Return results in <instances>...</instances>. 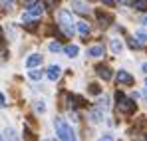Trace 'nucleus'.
<instances>
[{"label":"nucleus","mask_w":147,"mask_h":141,"mask_svg":"<svg viewBox=\"0 0 147 141\" xmlns=\"http://www.w3.org/2000/svg\"><path fill=\"white\" fill-rule=\"evenodd\" d=\"M54 125H56V133H58V137L60 141H76V135H74V129L64 121L62 117H56L54 121Z\"/></svg>","instance_id":"1"},{"label":"nucleus","mask_w":147,"mask_h":141,"mask_svg":"<svg viewBox=\"0 0 147 141\" xmlns=\"http://www.w3.org/2000/svg\"><path fill=\"white\" fill-rule=\"evenodd\" d=\"M58 26L64 30V34L70 38L74 36V22H72V14L68 12V10H60V14H58Z\"/></svg>","instance_id":"2"},{"label":"nucleus","mask_w":147,"mask_h":141,"mask_svg":"<svg viewBox=\"0 0 147 141\" xmlns=\"http://www.w3.org/2000/svg\"><path fill=\"white\" fill-rule=\"evenodd\" d=\"M117 105H119V109H121L123 113H133V111H135V101H133V99H127V97H125Z\"/></svg>","instance_id":"3"},{"label":"nucleus","mask_w":147,"mask_h":141,"mask_svg":"<svg viewBox=\"0 0 147 141\" xmlns=\"http://www.w3.org/2000/svg\"><path fill=\"white\" fill-rule=\"evenodd\" d=\"M42 64V56L40 54H32V56H28V60H26V66L30 68V70H34L36 66H40Z\"/></svg>","instance_id":"4"},{"label":"nucleus","mask_w":147,"mask_h":141,"mask_svg":"<svg viewBox=\"0 0 147 141\" xmlns=\"http://www.w3.org/2000/svg\"><path fill=\"white\" fill-rule=\"evenodd\" d=\"M117 82H119V84H127V86H131V84H133V76L127 74V72H123V70H119V72H117Z\"/></svg>","instance_id":"5"},{"label":"nucleus","mask_w":147,"mask_h":141,"mask_svg":"<svg viewBox=\"0 0 147 141\" xmlns=\"http://www.w3.org/2000/svg\"><path fill=\"white\" fill-rule=\"evenodd\" d=\"M103 54H105V48L99 46V44H96V46H92L88 50V56H92V58H101Z\"/></svg>","instance_id":"6"},{"label":"nucleus","mask_w":147,"mask_h":141,"mask_svg":"<svg viewBox=\"0 0 147 141\" xmlns=\"http://www.w3.org/2000/svg\"><path fill=\"white\" fill-rule=\"evenodd\" d=\"M60 74H62L60 66H50L48 70H46V76H48V80H52V82H56L60 78Z\"/></svg>","instance_id":"7"},{"label":"nucleus","mask_w":147,"mask_h":141,"mask_svg":"<svg viewBox=\"0 0 147 141\" xmlns=\"http://www.w3.org/2000/svg\"><path fill=\"white\" fill-rule=\"evenodd\" d=\"M96 16H98V20H99V24H101V26H109V24H111V20H113L109 14H105V12H101V10H98V12H96Z\"/></svg>","instance_id":"8"},{"label":"nucleus","mask_w":147,"mask_h":141,"mask_svg":"<svg viewBox=\"0 0 147 141\" xmlns=\"http://www.w3.org/2000/svg\"><path fill=\"white\" fill-rule=\"evenodd\" d=\"M96 72H98V76L101 80H111V70H109L107 66H98Z\"/></svg>","instance_id":"9"},{"label":"nucleus","mask_w":147,"mask_h":141,"mask_svg":"<svg viewBox=\"0 0 147 141\" xmlns=\"http://www.w3.org/2000/svg\"><path fill=\"white\" fill-rule=\"evenodd\" d=\"M76 30H78L82 36H88V34H90V26H88V22H84V20L76 22Z\"/></svg>","instance_id":"10"},{"label":"nucleus","mask_w":147,"mask_h":141,"mask_svg":"<svg viewBox=\"0 0 147 141\" xmlns=\"http://www.w3.org/2000/svg\"><path fill=\"white\" fill-rule=\"evenodd\" d=\"M4 137H6V141H20L18 135H16V131H14L12 127H6V129H4Z\"/></svg>","instance_id":"11"},{"label":"nucleus","mask_w":147,"mask_h":141,"mask_svg":"<svg viewBox=\"0 0 147 141\" xmlns=\"http://www.w3.org/2000/svg\"><path fill=\"white\" fill-rule=\"evenodd\" d=\"M64 52H66L70 58H76V56L80 54V48H78V46H66V48H64Z\"/></svg>","instance_id":"12"},{"label":"nucleus","mask_w":147,"mask_h":141,"mask_svg":"<svg viewBox=\"0 0 147 141\" xmlns=\"http://www.w3.org/2000/svg\"><path fill=\"white\" fill-rule=\"evenodd\" d=\"M42 76H44V74H42L40 70H30V72H28V78H30V80H34V82L42 80Z\"/></svg>","instance_id":"13"},{"label":"nucleus","mask_w":147,"mask_h":141,"mask_svg":"<svg viewBox=\"0 0 147 141\" xmlns=\"http://www.w3.org/2000/svg\"><path fill=\"white\" fill-rule=\"evenodd\" d=\"M121 50H123V44L119 40H111V52H113V54H119Z\"/></svg>","instance_id":"14"},{"label":"nucleus","mask_w":147,"mask_h":141,"mask_svg":"<svg viewBox=\"0 0 147 141\" xmlns=\"http://www.w3.org/2000/svg\"><path fill=\"white\" fill-rule=\"evenodd\" d=\"M88 92H90L92 95H99V94H101V90H99L98 84H90V90H88Z\"/></svg>","instance_id":"15"},{"label":"nucleus","mask_w":147,"mask_h":141,"mask_svg":"<svg viewBox=\"0 0 147 141\" xmlns=\"http://www.w3.org/2000/svg\"><path fill=\"white\" fill-rule=\"evenodd\" d=\"M74 6H76V10H80V12H86V10H90L86 2H74Z\"/></svg>","instance_id":"16"},{"label":"nucleus","mask_w":147,"mask_h":141,"mask_svg":"<svg viewBox=\"0 0 147 141\" xmlns=\"http://www.w3.org/2000/svg\"><path fill=\"white\" fill-rule=\"evenodd\" d=\"M131 6H135V8H137V10H141V12L147 10V2H131Z\"/></svg>","instance_id":"17"},{"label":"nucleus","mask_w":147,"mask_h":141,"mask_svg":"<svg viewBox=\"0 0 147 141\" xmlns=\"http://www.w3.org/2000/svg\"><path fill=\"white\" fill-rule=\"evenodd\" d=\"M48 50H50V52H60V50H62V46H60L58 42H52V44L48 46Z\"/></svg>","instance_id":"18"},{"label":"nucleus","mask_w":147,"mask_h":141,"mask_svg":"<svg viewBox=\"0 0 147 141\" xmlns=\"http://www.w3.org/2000/svg\"><path fill=\"white\" fill-rule=\"evenodd\" d=\"M98 141H113V135H109V133H105V135H101Z\"/></svg>","instance_id":"19"},{"label":"nucleus","mask_w":147,"mask_h":141,"mask_svg":"<svg viewBox=\"0 0 147 141\" xmlns=\"http://www.w3.org/2000/svg\"><path fill=\"white\" fill-rule=\"evenodd\" d=\"M137 38H139V40H141V42H143V40H147V36H145V34H143V32H141V30H139V32H137Z\"/></svg>","instance_id":"20"},{"label":"nucleus","mask_w":147,"mask_h":141,"mask_svg":"<svg viewBox=\"0 0 147 141\" xmlns=\"http://www.w3.org/2000/svg\"><path fill=\"white\" fill-rule=\"evenodd\" d=\"M129 46H131V48H139V42H135V40H129Z\"/></svg>","instance_id":"21"},{"label":"nucleus","mask_w":147,"mask_h":141,"mask_svg":"<svg viewBox=\"0 0 147 141\" xmlns=\"http://www.w3.org/2000/svg\"><path fill=\"white\" fill-rule=\"evenodd\" d=\"M141 24H143V26H147V16H143V18H141Z\"/></svg>","instance_id":"22"},{"label":"nucleus","mask_w":147,"mask_h":141,"mask_svg":"<svg viewBox=\"0 0 147 141\" xmlns=\"http://www.w3.org/2000/svg\"><path fill=\"white\" fill-rule=\"evenodd\" d=\"M0 105H6V103H4V95L0 94Z\"/></svg>","instance_id":"23"},{"label":"nucleus","mask_w":147,"mask_h":141,"mask_svg":"<svg viewBox=\"0 0 147 141\" xmlns=\"http://www.w3.org/2000/svg\"><path fill=\"white\" fill-rule=\"evenodd\" d=\"M141 68H143V72H147V62L143 64V66H141Z\"/></svg>","instance_id":"24"},{"label":"nucleus","mask_w":147,"mask_h":141,"mask_svg":"<svg viewBox=\"0 0 147 141\" xmlns=\"http://www.w3.org/2000/svg\"><path fill=\"white\" fill-rule=\"evenodd\" d=\"M0 40H2V30H0Z\"/></svg>","instance_id":"25"},{"label":"nucleus","mask_w":147,"mask_h":141,"mask_svg":"<svg viewBox=\"0 0 147 141\" xmlns=\"http://www.w3.org/2000/svg\"><path fill=\"white\" fill-rule=\"evenodd\" d=\"M145 84H147V82H145Z\"/></svg>","instance_id":"26"}]
</instances>
